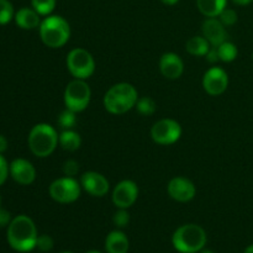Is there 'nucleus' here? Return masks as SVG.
Instances as JSON below:
<instances>
[{"mask_svg": "<svg viewBox=\"0 0 253 253\" xmlns=\"http://www.w3.org/2000/svg\"><path fill=\"white\" fill-rule=\"evenodd\" d=\"M37 229L31 217L17 215L7 226V242L17 252H30L36 247Z\"/></svg>", "mask_w": 253, "mask_h": 253, "instance_id": "f257e3e1", "label": "nucleus"}, {"mask_svg": "<svg viewBox=\"0 0 253 253\" xmlns=\"http://www.w3.org/2000/svg\"><path fill=\"white\" fill-rule=\"evenodd\" d=\"M138 93L130 83H118L111 86L103 99L104 108L113 115H123L136 106Z\"/></svg>", "mask_w": 253, "mask_h": 253, "instance_id": "f03ea898", "label": "nucleus"}, {"mask_svg": "<svg viewBox=\"0 0 253 253\" xmlns=\"http://www.w3.org/2000/svg\"><path fill=\"white\" fill-rule=\"evenodd\" d=\"M39 30L42 42L49 48H61L71 37L68 21L59 15H48L44 17Z\"/></svg>", "mask_w": 253, "mask_h": 253, "instance_id": "7ed1b4c3", "label": "nucleus"}, {"mask_svg": "<svg viewBox=\"0 0 253 253\" xmlns=\"http://www.w3.org/2000/svg\"><path fill=\"white\" fill-rule=\"evenodd\" d=\"M58 133L48 124H37L29 133V148L36 157L46 158L51 156L58 145Z\"/></svg>", "mask_w": 253, "mask_h": 253, "instance_id": "20e7f679", "label": "nucleus"}, {"mask_svg": "<svg viewBox=\"0 0 253 253\" xmlns=\"http://www.w3.org/2000/svg\"><path fill=\"white\" fill-rule=\"evenodd\" d=\"M207 240V232L202 226L187 224L175 230L172 236V244L180 253H197L204 249Z\"/></svg>", "mask_w": 253, "mask_h": 253, "instance_id": "39448f33", "label": "nucleus"}, {"mask_svg": "<svg viewBox=\"0 0 253 253\" xmlns=\"http://www.w3.org/2000/svg\"><path fill=\"white\" fill-rule=\"evenodd\" d=\"M91 99V90L89 84L84 79H76L69 82L64 89L63 100L67 109L81 113L88 108Z\"/></svg>", "mask_w": 253, "mask_h": 253, "instance_id": "423d86ee", "label": "nucleus"}, {"mask_svg": "<svg viewBox=\"0 0 253 253\" xmlns=\"http://www.w3.org/2000/svg\"><path fill=\"white\" fill-rule=\"evenodd\" d=\"M67 68L76 79L90 78L95 72V61L89 51L84 48H73L67 54Z\"/></svg>", "mask_w": 253, "mask_h": 253, "instance_id": "0eeeda50", "label": "nucleus"}, {"mask_svg": "<svg viewBox=\"0 0 253 253\" xmlns=\"http://www.w3.org/2000/svg\"><path fill=\"white\" fill-rule=\"evenodd\" d=\"M49 197L59 204H71L81 197L82 185L72 177H62L53 180L48 188Z\"/></svg>", "mask_w": 253, "mask_h": 253, "instance_id": "6e6552de", "label": "nucleus"}, {"mask_svg": "<svg viewBox=\"0 0 253 253\" xmlns=\"http://www.w3.org/2000/svg\"><path fill=\"white\" fill-rule=\"evenodd\" d=\"M182 136V126L173 119H162L153 124L151 137L161 146H169L177 142Z\"/></svg>", "mask_w": 253, "mask_h": 253, "instance_id": "1a4fd4ad", "label": "nucleus"}, {"mask_svg": "<svg viewBox=\"0 0 253 253\" xmlns=\"http://www.w3.org/2000/svg\"><path fill=\"white\" fill-rule=\"evenodd\" d=\"M138 198V187L133 180L124 179L114 188L113 199L114 205L118 209H128L136 203Z\"/></svg>", "mask_w": 253, "mask_h": 253, "instance_id": "9d476101", "label": "nucleus"}, {"mask_svg": "<svg viewBox=\"0 0 253 253\" xmlns=\"http://www.w3.org/2000/svg\"><path fill=\"white\" fill-rule=\"evenodd\" d=\"M229 86V76L220 67H211L203 77V88L209 95L219 96L225 93Z\"/></svg>", "mask_w": 253, "mask_h": 253, "instance_id": "9b49d317", "label": "nucleus"}, {"mask_svg": "<svg viewBox=\"0 0 253 253\" xmlns=\"http://www.w3.org/2000/svg\"><path fill=\"white\" fill-rule=\"evenodd\" d=\"M167 192L173 200L178 203H188L194 199L197 188L194 183L185 177H174L167 185Z\"/></svg>", "mask_w": 253, "mask_h": 253, "instance_id": "f8f14e48", "label": "nucleus"}, {"mask_svg": "<svg viewBox=\"0 0 253 253\" xmlns=\"http://www.w3.org/2000/svg\"><path fill=\"white\" fill-rule=\"evenodd\" d=\"M81 185L88 194L95 198H103L110 189V183L101 173L85 172L81 177Z\"/></svg>", "mask_w": 253, "mask_h": 253, "instance_id": "ddd939ff", "label": "nucleus"}, {"mask_svg": "<svg viewBox=\"0 0 253 253\" xmlns=\"http://www.w3.org/2000/svg\"><path fill=\"white\" fill-rule=\"evenodd\" d=\"M9 173L12 179L21 185H30L36 179V169L30 161L16 158L9 165Z\"/></svg>", "mask_w": 253, "mask_h": 253, "instance_id": "4468645a", "label": "nucleus"}, {"mask_svg": "<svg viewBox=\"0 0 253 253\" xmlns=\"http://www.w3.org/2000/svg\"><path fill=\"white\" fill-rule=\"evenodd\" d=\"M203 36L208 40L212 47H217L222 42L227 41V32L225 25L216 17H208L202 25Z\"/></svg>", "mask_w": 253, "mask_h": 253, "instance_id": "2eb2a0df", "label": "nucleus"}, {"mask_svg": "<svg viewBox=\"0 0 253 253\" xmlns=\"http://www.w3.org/2000/svg\"><path fill=\"white\" fill-rule=\"evenodd\" d=\"M160 71L165 78L174 81L182 77L184 72V63L178 54L167 52L163 53L160 59Z\"/></svg>", "mask_w": 253, "mask_h": 253, "instance_id": "dca6fc26", "label": "nucleus"}, {"mask_svg": "<svg viewBox=\"0 0 253 253\" xmlns=\"http://www.w3.org/2000/svg\"><path fill=\"white\" fill-rule=\"evenodd\" d=\"M41 15L34 7H21L15 12V22L22 30H34L41 25Z\"/></svg>", "mask_w": 253, "mask_h": 253, "instance_id": "f3484780", "label": "nucleus"}, {"mask_svg": "<svg viewBox=\"0 0 253 253\" xmlns=\"http://www.w3.org/2000/svg\"><path fill=\"white\" fill-rule=\"evenodd\" d=\"M130 242L120 230H114L105 239V251L108 253H127Z\"/></svg>", "mask_w": 253, "mask_h": 253, "instance_id": "a211bd4d", "label": "nucleus"}, {"mask_svg": "<svg viewBox=\"0 0 253 253\" xmlns=\"http://www.w3.org/2000/svg\"><path fill=\"white\" fill-rule=\"evenodd\" d=\"M226 5L227 0H197L198 9L207 17H217Z\"/></svg>", "mask_w": 253, "mask_h": 253, "instance_id": "6ab92c4d", "label": "nucleus"}, {"mask_svg": "<svg viewBox=\"0 0 253 253\" xmlns=\"http://www.w3.org/2000/svg\"><path fill=\"white\" fill-rule=\"evenodd\" d=\"M58 143L64 151L74 152L82 146V137L73 130H63L58 136Z\"/></svg>", "mask_w": 253, "mask_h": 253, "instance_id": "aec40b11", "label": "nucleus"}, {"mask_svg": "<svg viewBox=\"0 0 253 253\" xmlns=\"http://www.w3.org/2000/svg\"><path fill=\"white\" fill-rule=\"evenodd\" d=\"M211 44L208 42L204 36H194L190 37L185 44V49L189 54L195 57H203L208 53Z\"/></svg>", "mask_w": 253, "mask_h": 253, "instance_id": "412c9836", "label": "nucleus"}, {"mask_svg": "<svg viewBox=\"0 0 253 253\" xmlns=\"http://www.w3.org/2000/svg\"><path fill=\"white\" fill-rule=\"evenodd\" d=\"M217 53H219L220 61L230 63V62L235 61L237 58V56H239V49H237L235 43H232L230 41H225L220 46H217Z\"/></svg>", "mask_w": 253, "mask_h": 253, "instance_id": "4be33fe9", "label": "nucleus"}, {"mask_svg": "<svg viewBox=\"0 0 253 253\" xmlns=\"http://www.w3.org/2000/svg\"><path fill=\"white\" fill-rule=\"evenodd\" d=\"M135 108L137 109V111L141 115L151 116L156 113L157 105H156L155 100L150 98V96H141V98H138Z\"/></svg>", "mask_w": 253, "mask_h": 253, "instance_id": "5701e85b", "label": "nucleus"}, {"mask_svg": "<svg viewBox=\"0 0 253 253\" xmlns=\"http://www.w3.org/2000/svg\"><path fill=\"white\" fill-rule=\"evenodd\" d=\"M76 114L77 113H74V111L66 108V110L62 111V113L59 114L58 119H57V123H58L59 127L63 128V130H72L77 123Z\"/></svg>", "mask_w": 253, "mask_h": 253, "instance_id": "b1692460", "label": "nucleus"}, {"mask_svg": "<svg viewBox=\"0 0 253 253\" xmlns=\"http://www.w3.org/2000/svg\"><path fill=\"white\" fill-rule=\"evenodd\" d=\"M31 5L41 16H48L56 7V0H31Z\"/></svg>", "mask_w": 253, "mask_h": 253, "instance_id": "393cba45", "label": "nucleus"}, {"mask_svg": "<svg viewBox=\"0 0 253 253\" xmlns=\"http://www.w3.org/2000/svg\"><path fill=\"white\" fill-rule=\"evenodd\" d=\"M15 17L14 6L9 0H0V25H6Z\"/></svg>", "mask_w": 253, "mask_h": 253, "instance_id": "a878e982", "label": "nucleus"}, {"mask_svg": "<svg viewBox=\"0 0 253 253\" xmlns=\"http://www.w3.org/2000/svg\"><path fill=\"white\" fill-rule=\"evenodd\" d=\"M113 222L119 229H123V227L127 226L128 222H130V214H128L127 209H119L114 214Z\"/></svg>", "mask_w": 253, "mask_h": 253, "instance_id": "bb28decb", "label": "nucleus"}, {"mask_svg": "<svg viewBox=\"0 0 253 253\" xmlns=\"http://www.w3.org/2000/svg\"><path fill=\"white\" fill-rule=\"evenodd\" d=\"M219 20L225 25V26H232L237 22V12L234 9L225 7L219 15Z\"/></svg>", "mask_w": 253, "mask_h": 253, "instance_id": "cd10ccee", "label": "nucleus"}, {"mask_svg": "<svg viewBox=\"0 0 253 253\" xmlns=\"http://www.w3.org/2000/svg\"><path fill=\"white\" fill-rule=\"evenodd\" d=\"M53 240L48 235H41V236L37 237L36 247L42 252H48L53 249Z\"/></svg>", "mask_w": 253, "mask_h": 253, "instance_id": "c85d7f7f", "label": "nucleus"}, {"mask_svg": "<svg viewBox=\"0 0 253 253\" xmlns=\"http://www.w3.org/2000/svg\"><path fill=\"white\" fill-rule=\"evenodd\" d=\"M62 170H63V174L66 175V177L74 178L79 172L78 162L74 160H67L66 162L63 163V168H62Z\"/></svg>", "mask_w": 253, "mask_h": 253, "instance_id": "c756f323", "label": "nucleus"}, {"mask_svg": "<svg viewBox=\"0 0 253 253\" xmlns=\"http://www.w3.org/2000/svg\"><path fill=\"white\" fill-rule=\"evenodd\" d=\"M9 165H7L6 160L4 158V156L0 155V187L5 183V180L9 177Z\"/></svg>", "mask_w": 253, "mask_h": 253, "instance_id": "7c9ffc66", "label": "nucleus"}, {"mask_svg": "<svg viewBox=\"0 0 253 253\" xmlns=\"http://www.w3.org/2000/svg\"><path fill=\"white\" fill-rule=\"evenodd\" d=\"M11 214H10L7 210L1 209L0 208V227L9 226L10 222H11Z\"/></svg>", "mask_w": 253, "mask_h": 253, "instance_id": "2f4dec72", "label": "nucleus"}, {"mask_svg": "<svg viewBox=\"0 0 253 253\" xmlns=\"http://www.w3.org/2000/svg\"><path fill=\"white\" fill-rule=\"evenodd\" d=\"M205 56H207V59L210 63H216V62L220 61L219 53H217V47H210V49Z\"/></svg>", "mask_w": 253, "mask_h": 253, "instance_id": "473e14b6", "label": "nucleus"}, {"mask_svg": "<svg viewBox=\"0 0 253 253\" xmlns=\"http://www.w3.org/2000/svg\"><path fill=\"white\" fill-rule=\"evenodd\" d=\"M7 150V140L5 136L0 135V155L5 152Z\"/></svg>", "mask_w": 253, "mask_h": 253, "instance_id": "72a5a7b5", "label": "nucleus"}, {"mask_svg": "<svg viewBox=\"0 0 253 253\" xmlns=\"http://www.w3.org/2000/svg\"><path fill=\"white\" fill-rule=\"evenodd\" d=\"M234 4L239 5V6H247V5H250L251 2H253V0H231Z\"/></svg>", "mask_w": 253, "mask_h": 253, "instance_id": "f704fd0d", "label": "nucleus"}, {"mask_svg": "<svg viewBox=\"0 0 253 253\" xmlns=\"http://www.w3.org/2000/svg\"><path fill=\"white\" fill-rule=\"evenodd\" d=\"M165 5H168V6H172V5H175L179 2V0H161Z\"/></svg>", "mask_w": 253, "mask_h": 253, "instance_id": "c9c22d12", "label": "nucleus"}, {"mask_svg": "<svg viewBox=\"0 0 253 253\" xmlns=\"http://www.w3.org/2000/svg\"><path fill=\"white\" fill-rule=\"evenodd\" d=\"M244 253H253V245H250V246L245 250Z\"/></svg>", "mask_w": 253, "mask_h": 253, "instance_id": "e433bc0d", "label": "nucleus"}, {"mask_svg": "<svg viewBox=\"0 0 253 253\" xmlns=\"http://www.w3.org/2000/svg\"><path fill=\"white\" fill-rule=\"evenodd\" d=\"M200 253H215V252H212L211 250H205V249H203L202 251H200Z\"/></svg>", "mask_w": 253, "mask_h": 253, "instance_id": "4c0bfd02", "label": "nucleus"}, {"mask_svg": "<svg viewBox=\"0 0 253 253\" xmlns=\"http://www.w3.org/2000/svg\"><path fill=\"white\" fill-rule=\"evenodd\" d=\"M86 253H101V252H99V251H88Z\"/></svg>", "mask_w": 253, "mask_h": 253, "instance_id": "58836bf2", "label": "nucleus"}, {"mask_svg": "<svg viewBox=\"0 0 253 253\" xmlns=\"http://www.w3.org/2000/svg\"><path fill=\"white\" fill-rule=\"evenodd\" d=\"M61 253H73V252H71V251H64V252H61Z\"/></svg>", "mask_w": 253, "mask_h": 253, "instance_id": "ea45409f", "label": "nucleus"}, {"mask_svg": "<svg viewBox=\"0 0 253 253\" xmlns=\"http://www.w3.org/2000/svg\"><path fill=\"white\" fill-rule=\"evenodd\" d=\"M0 207H1V197H0Z\"/></svg>", "mask_w": 253, "mask_h": 253, "instance_id": "a19ab883", "label": "nucleus"}, {"mask_svg": "<svg viewBox=\"0 0 253 253\" xmlns=\"http://www.w3.org/2000/svg\"><path fill=\"white\" fill-rule=\"evenodd\" d=\"M252 59H253V52H252Z\"/></svg>", "mask_w": 253, "mask_h": 253, "instance_id": "79ce46f5", "label": "nucleus"}]
</instances>
